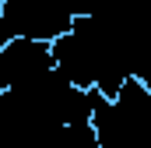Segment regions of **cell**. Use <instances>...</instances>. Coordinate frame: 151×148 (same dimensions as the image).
<instances>
[{"mask_svg":"<svg viewBox=\"0 0 151 148\" xmlns=\"http://www.w3.org/2000/svg\"><path fill=\"white\" fill-rule=\"evenodd\" d=\"M0 148H4V141H0Z\"/></svg>","mask_w":151,"mask_h":148,"instance_id":"6da1fadb","label":"cell"}]
</instances>
